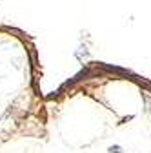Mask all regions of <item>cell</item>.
<instances>
[{
    "mask_svg": "<svg viewBox=\"0 0 151 153\" xmlns=\"http://www.w3.org/2000/svg\"><path fill=\"white\" fill-rule=\"evenodd\" d=\"M109 153H122V149H120V146H115V148L109 149Z\"/></svg>",
    "mask_w": 151,
    "mask_h": 153,
    "instance_id": "6da1fadb",
    "label": "cell"
}]
</instances>
